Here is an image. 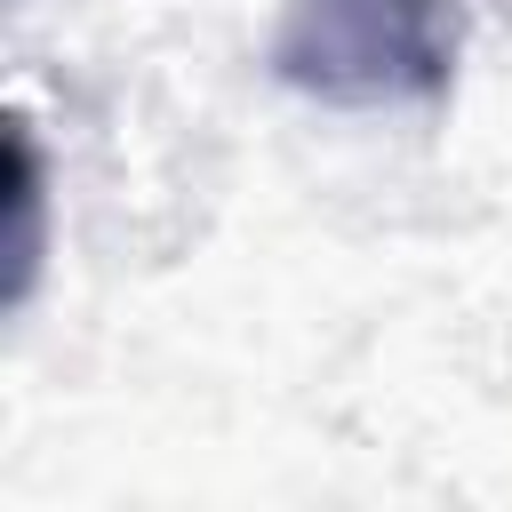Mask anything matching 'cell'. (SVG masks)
I'll list each match as a JSON object with an SVG mask.
<instances>
[{
  "instance_id": "6da1fadb",
  "label": "cell",
  "mask_w": 512,
  "mask_h": 512,
  "mask_svg": "<svg viewBox=\"0 0 512 512\" xmlns=\"http://www.w3.org/2000/svg\"><path fill=\"white\" fill-rule=\"evenodd\" d=\"M272 72L336 112L440 104L456 80V8L448 0H296Z\"/></svg>"
},
{
  "instance_id": "7a4b0ae2",
  "label": "cell",
  "mask_w": 512,
  "mask_h": 512,
  "mask_svg": "<svg viewBox=\"0 0 512 512\" xmlns=\"http://www.w3.org/2000/svg\"><path fill=\"white\" fill-rule=\"evenodd\" d=\"M8 304L32 296V272H40V152H32V128L8 120Z\"/></svg>"
}]
</instances>
